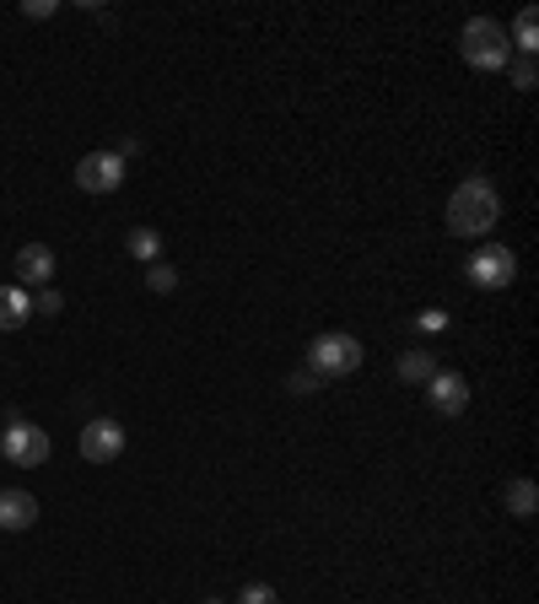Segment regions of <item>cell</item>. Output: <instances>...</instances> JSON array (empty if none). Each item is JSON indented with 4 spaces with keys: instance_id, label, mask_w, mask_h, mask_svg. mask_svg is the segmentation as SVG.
I'll return each instance as SVG.
<instances>
[{
    "instance_id": "obj_10",
    "label": "cell",
    "mask_w": 539,
    "mask_h": 604,
    "mask_svg": "<svg viewBox=\"0 0 539 604\" xmlns=\"http://www.w3.org/2000/svg\"><path fill=\"white\" fill-rule=\"evenodd\" d=\"M49 276H54V248L49 243H22L17 248V281H22V291L28 286H49Z\"/></svg>"
},
{
    "instance_id": "obj_23",
    "label": "cell",
    "mask_w": 539,
    "mask_h": 604,
    "mask_svg": "<svg viewBox=\"0 0 539 604\" xmlns=\"http://www.w3.org/2000/svg\"><path fill=\"white\" fill-rule=\"evenodd\" d=\"M0 427H6V421H0Z\"/></svg>"
},
{
    "instance_id": "obj_15",
    "label": "cell",
    "mask_w": 539,
    "mask_h": 604,
    "mask_svg": "<svg viewBox=\"0 0 539 604\" xmlns=\"http://www.w3.org/2000/svg\"><path fill=\"white\" fill-rule=\"evenodd\" d=\"M512 49H518V54H529V60H535L539 54V11L535 6H524V11H518V22H512Z\"/></svg>"
},
{
    "instance_id": "obj_21",
    "label": "cell",
    "mask_w": 539,
    "mask_h": 604,
    "mask_svg": "<svg viewBox=\"0 0 539 604\" xmlns=\"http://www.w3.org/2000/svg\"><path fill=\"white\" fill-rule=\"evenodd\" d=\"M54 11H60L54 0H22V17H28V22H43V17H54Z\"/></svg>"
},
{
    "instance_id": "obj_18",
    "label": "cell",
    "mask_w": 539,
    "mask_h": 604,
    "mask_svg": "<svg viewBox=\"0 0 539 604\" xmlns=\"http://www.w3.org/2000/svg\"><path fill=\"white\" fill-rule=\"evenodd\" d=\"M60 308H65V297H60L54 286H39V297H33V314H43V319H60Z\"/></svg>"
},
{
    "instance_id": "obj_2",
    "label": "cell",
    "mask_w": 539,
    "mask_h": 604,
    "mask_svg": "<svg viewBox=\"0 0 539 604\" xmlns=\"http://www.w3.org/2000/svg\"><path fill=\"white\" fill-rule=\"evenodd\" d=\"M458 54L469 71H507L512 65V43H507V28L497 17H469L464 33H458Z\"/></svg>"
},
{
    "instance_id": "obj_4",
    "label": "cell",
    "mask_w": 539,
    "mask_h": 604,
    "mask_svg": "<svg viewBox=\"0 0 539 604\" xmlns=\"http://www.w3.org/2000/svg\"><path fill=\"white\" fill-rule=\"evenodd\" d=\"M464 276H469V286H480V291H507V286L518 281V254H512L507 243H486V248L464 265Z\"/></svg>"
},
{
    "instance_id": "obj_11",
    "label": "cell",
    "mask_w": 539,
    "mask_h": 604,
    "mask_svg": "<svg viewBox=\"0 0 539 604\" xmlns=\"http://www.w3.org/2000/svg\"><path fill=\"white\" fill-rule=\"evenodd\" d=\"M501 508H507V519H535L539 513V485L529 475H512V481L501 485Z\"/></svg>"
},
{
    "instance_id": "obj_7",
    "label": "cell",
    "mask_w": 539,
    "mask_h": 604,
    "mask_svg": "<svg viewBox=\"0 0 539 604\" xmlns=\"http://www.w3.org/2000/svg\"><path fill=\"white\" fill-rule=\"evenodd\" d=\"M125 184V157H114V152H86L76 162V190L86 195H114Z\"/></svg>"
},
{
    "instance_id": "obj_5",
    "label": "cell",
    "mask_w": 539,
    "mask_h": 604,
    "mask_svg": "<svg viewBox=\"0 0 539 604\" xmlns=\"http://www.w3.org/2000/svg\"><path fill=\"white\" fill-rule=\"evenodd\" d=\"M0 448H6V459H11L17 470H39L43 459H49V432L17 416V421L0 427Z\"/></svg>"
},
{
    "instance_id": "obj_9",
    "label": "cell",
    "mask_w": 539,
    "mask_h": 604,
    "mask_svg": "<svg viewBox=\"0 0 539 604\" xmlns=\"http://www.w3.org/2000/svg\"><path fill=\"white\" fill-rule=\"evenodd\" d=\"M39 524V496L33 491H22V485H6L0 491V529L6 534H22V529Z\"/></svg>"
},
{
    "instance_id": "obj_14",
    "label": "cell",
    "mask_w": 539,
    "mask_h": 604,
    "mask_svg": "<svg viewBox=\"0 0 539 604\" xmlns=\"http://www.w3.org/2000/svg\"><path fill=\"white\" fill-rule=\"evenodd\" d=\"M125 248H129V259H141V265H157V259H163V233H157V227H129Z\"/></svg>"
},
{
    "instance_id": "obj_16",
    "label": "cell",
    "mask_w": 539,
    "mask_h": 604,
    "mask_svg": "<svg viewBox=\"0 0 539 604\" xmlns=\"http://www.w3.org/2000/svg\"><path fill=\"white\" fill-rule=\"evenodd\" d=\"M146 286H152L157 297H167V291H178V270H173L167 259H157V265H146Z\"/></svg>"
},
{
    "instance_id": "obj_12",
    "label": "cell",
    "mask_w": 539,
    "mask_h": 604,
    "mask_svg": "<svg viewBox=\"0 0 539 604\" xmlns=\"http://www.w3.org/2000/svg\"><path fill=\"white\" fill-rule=\"evenodd\" d=\"M28 319H33V297H28L22 286H0V329L17 335Z\"/></svg>"
},
{
    "instance_id": "obj_8",
    "label": "cell",
    "mask_w": 539,
    "mask_h": 604,
    "mask_svg": "<svg viewBox=\"0 0 539 604\" xmlns=\"http://www.w3.org/2000/svg\"><path fill=\"white\" fill-rule=\"evenodd\" d=\"M426 400H432L437 416H464V410H469V383H464V372L437 367V372H432V383H426Z\"/></svg>"
},
{
    "instance_id": "obj_17",
    "label": "cell",
    "mask_w": 539,
    "mask_h": 604,
    "mask_svg": "<svg viewBox=\"0 0 539 604\" xmlns=\"http://www.w3.org/2000/svg\"><path fill=\"white\" fill-rule=\"evenodd\" d=\"M507 76H512V86H518V92H535V86H539V65L529 60V54H518V60L507 65Z\"/></svg>"
},
{
    "instance_id": "obj_1",
    "label": "cell",
    "mask_w": 539,
    "mask_h": 604,
    "mask_svg": "<svg viewBox=\"0 0 539 604\" xmlns=\"http://www.w3.org/2000/svg\"><path fill=\"white\" fill-rule=\"evenodd\" d=\"M497 216H501V195L486 173H469L448 195V233L454 238H486L497 227Z\"/></svg>"
},
{
    "instance_id": "obj_6",
    "label": "cell",
    "mask_w": 539,
    "mask_h": 604,
    "mask_svg": "<svg viewBox=\"0 0 539 604\" xmlns=\"http://www.w3.org/2000/svg\"><path fill=\"white\" fill-rule=\"evenodd\" d=\"M86 464H114L120 453H125V427L120 421H108V416H92L82 427V438H76Z\"/></svg>"
},
{
    "instance_id": "obj_3",
    "label": "cell",
    "mask_w": 539,
    "mask_h": 604,
    "mask_svg": "<svg viewBox=\"0 0 539 604\" xmlns=\"http://www.w3.org/2000/svg\"><path fill=\"white\" fill-rule=\"evenodd\" d=\"M308 367H313L324 383H330V378H351V372L362 367V340L345 335V329L313 335V346H308Z\"/></svg>"
},
{
    "instance_id": "obj_22",
    "label": "cell",
    "mask_w": 539,
    "mask_h": 604,
    "mask_svg": "<svg viewBox=\"0 0 539 604\" xmlns=\"http://www.w3.org/2000/svg\"><path fill=\"white\" fill-rule=\"evenodd\" d=\"M206 604H227V600H216V594H210V600H206Z\"/></svg>"
},
{
    "instance_id": "obj_20",
    "label": "cell",
    "mask_w": 539,
    "mask_h": 604,
    "mask_svg": "<svg viewBox=\"0 0 539 604\" xmlns=\"http://www.w3.org/2000/svg\"><path fill=\"white\" fill-rule=\"evenodd\" d=\"M232 604H281V594H276L270 583H243V594Z\"/></svg>"
},
{
    "instance_id": "obj_13",
    "label": "cell",
    "mask_w": 539,
    "mask_h": 604,
    "mask_svg": "<svg viewBox=\"0 0 539 604\" xmlns=\"http://www.w3.org/2000/svg\"><path fill=\"white\" fill-rule=\"evenodd\" d=\"M394 372L405 378V383H432V372H437V357L426 351V346H411V351H400V362H394Z\"/></svg>"
},
{
    "instance_id": "obj_19",
    "label": "cell",
    "mask_w": 539,
    "mask_h": 604,
    "mask_svg": "<svg viewBox=\"0 0 539 604\" xmlns=\"http://www.w3.org/2000/svg\"><path fill=\"white\" fill-rule=\"evenodd\" d=\"M287 389H291V395H319V389H324V378H319L313 367H302V372H291V378H287Z\"/></svg>"
}]
</instances>
